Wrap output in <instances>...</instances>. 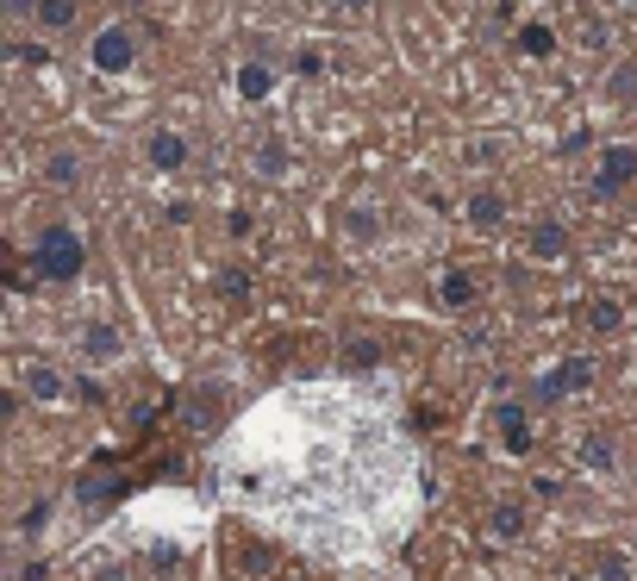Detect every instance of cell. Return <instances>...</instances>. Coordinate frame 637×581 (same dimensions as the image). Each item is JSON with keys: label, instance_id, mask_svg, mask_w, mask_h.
<instances>
[{"label": "cell", "instance_id": "obj_2", "mask_svg": "<svg viewBox=\"0 0 637 581\" xmlns=\"http://www.w3.org/2000/svg\"><path fill=\"white\" fill-rule=\"evenodd\" d=\"M594 382H600L594 357H562L557 369H543L538 382H531V401H538V407H557V401H569V394H587Z\"/></svg>", "mask_w": 637, "mask_h": 581}, {"label": "cell", "instance_id": "obj_10", "mask_svg": "<svg viewBox=\"0 0 637 581\" xmlns=\"http://www.w3.org/2000/svg\"><path fill=\"white\" fill-rule=\"evenodd\" d=\"M81 357H88V363H119V357H125V331H119L113 319H88V326H81Z\"/></svg>", "mask_w": 637, "mask_h": 581}, {"label": "cell", "instance_id": "obj_24", "mask_svg": "<svg viewBox=\"0 0 637 581\" xmlns=\"http://www.w3.org/2000/svg\"><path fill=\"white\" fill-rule=\"evenodd\" d=\"M44 519H51V501H39V506H32V513L20 519V538H39V531H44Z\"/></svg>", "mask_w": 637, "mask_h": 581}, {"label": "cell", "instance_id": "obj_15", "mask_svg": "<svg viewBox=\"0 0 637 581\" xmlns=\"http://www.w3.org/2000/svg\"><path fill=\"white\" fill-rule=\"evenodd\" d=\"M581 469H594V475H618V438H613V431H587V438H581Z\"/></svg>", "mask_w": 637, "mask_h": 581}, {"label": "cell", "instance_id": "obj_26", "mask_svg": "<svg viewBox=\"0 0 637 581\" xmlns=\"http://www.w3.org/2000/svg\"><path fill=\"white\" fill-rule=\"evenodd\" d=\"M618 7H637V0H618Z\"/></svg>", "mask_w": 637, "mask_h": 581}, {"label": "cell", "instance_id": "obj_9", "mask_svg": "<svg viewBox=\"0 0 637 581\" xmlns=\"http://www.w3.org/2000/svg\"><path fill=\"white\" fill-rule=\"evenodd\" d=\"M232 95L244 100V107H263V100L275 95V69H270L263 57H244V63L232 69Z\"/></svg>", "mask_w": 637, "mask_h": 581}, {"label": "cell", "instance_id": "obj_25", "mask_svg": "<svg viewBox=\"0 0 637 581\" xmlns=\"http://www.w3.org/2000/svg\"><path fill=\"white\" fill-rule=\"evenodd\" d=\"M7 13H13V20H32V13H39V0H7Z\"/></svg>", "mask_w": 637, "mask_h": 581}, {"label": "cell", "instance_id": "obj_23", "mask_svg": "<svg viewBox=\"0 0 637 581\" xmlns=\"http://www.w3.org/2000/svg\"><path fill=\"white\" fill-rule=\"evenodd\" d=\"M294 76H300V81H319V76H326V51H319V44L294 51Z\"/></svg>", "mask_w": 637, "mask_h": 581}, {"label": "cell", "instance_id": "obj_14", "mask_svg": "<svg viewBox=\"0 0 637 581\" xmlns=\"http://www.w3.org/2000/svg\"><path fill=\"white\" fill-rule=\"evenodd\" d=\"M338 226H344V238H350V244H356V251H369V244H382V213H375L369 200H356V207H344V219H338Z\"/></svg>", "mask_w": 637, "mask_h": 581}, {"label": "cell", "instance_id": "obj_1", "mask_svg": "<svg viewBox=\"0 0 637 581\" xmlns=\"http://www.w3.org/2000/svg\"><path fill=\"white\" fill-rule=\"evenodd\" d=\"M32 270H39L51 288L76 282V275L88 270V244H81V232L69 226V219H51V226L39 232V244H32Z\"/></svg>", "mask_w": 637, "mask_h": 581}, {"label": "cell", "instance_id": "obj_17", "mask_svg": "<svg viewBox=\"0 0 637 581\" xmlns=\"http://www.w3.org/2000/svg\"><path fill=\"white\" fill-rule=\"evenodd\" d=\"M438 300H444L450 313L475 307V275H469V270H444V275H438Z\"/></svg>", "mask_w": 637, "mask_h": 581}, {"label": "cell", "instance_id": "obj_13", "mask_svg": "<svg viewBox=\"0 0 637 581\" xmlns=\"http://www.w3.org/2000/svg\"><path fill=\"white\" fill-rule=\"evenodd\" d=\"M81 175H88V156L81 151H69V144H57V151L44 156V182H51V188H81Z\"/></svg>", "mask_w": 637, "mask_h": 581}, {"label": "cell", "instance_id": "obj_8", "mask_svg": "<svg viewBox=\"0 0 637 581\" xmlns=\"http://www.w3.org/2000/svg\"><path fill=\"white\" fill-rule=\"evenodd\" d=\"M20 387H25V401H44V407L69 401V375H63L57 363H25L20 369Z\"/></svg>", "mask_w": 637, "mask_h": 581}, {"label": "cell", "instance_id": "obj_21", "mask_svg": "<svg viewBox=\"0 0 637 581\" xmlns=\"http://www.w3.org/2000/svg\"><path fill=\"white\" fill-rule=\"evenodd\" d=\"M594 581H631V557H625V550H613V544H606V550H594Z\"/></svg>", "mask_w": 637, "mask_h": 581}, {"label": "cell", "instance_id": "obj_16", "mask_svg": "<svg viewBox=\"0 0 637 581\" xmlns=\"http://www.w3.org/2000/svg\"><path fill=\"white\" fill-rule=\"evenodd\" d=\"M251 169L263 175V182H282V175H288V144H282V138H256Z\"/></svg>", "mask_w": 637, "mask_h": 581}, {"label": "cell", "instance_id": "obj_18", "mask_svg": "<svg viewBox=\"0 0 637 581\" xmlns=\"http://www.w3.org/2000/svg\"><path fill=\"white\" fill-rule=\"evenodd\" d=\"M76 13H81L76 0H39V13H32V25L57 39V32H76Z\"/></svg>", "mask_w": 637, "mask_h": 581}, {"label": "cell", "instance_id": "obj_3", "mask_svg": "<svg viewBox=\"0 0 637 581\" xmlns=\"http://www.w3.org/2000/svg\"><path fill=\"white\" fill-rule=\"evenodd\" d=\"M88 69L95 76H132L138 69V32L132 25H100L88 39Z\"/></svg>", "mask_w": 637, "mask_h": 581}, {"label": "cell", "instance_id": "obj_12", "mask_svg": "<svg viewBox=\"0 0 637 581\" xmlns=\"http://www.w3.org/2000/svg\"><path fill=\"white\" fill-rule=\"evenodd\" d=\"M581 326L594 331V338H618V331H625V300H618V294H594V300L581 307Z\"/></svg>", "mask_w": 637, "mask_h": 581}, {"label": "cell", "instance_id": "obj_7", "mask_svg": "<svg viewBox=\"0 0 637 581\" xmlns=\"http://www.w3.org/2000/svg\"><path fill=\"white\" fill-rule=\"evenodd\" d=\"M506 213H513V207H506V194L494 188V182H482V188H469V200H463V219L475 226V232H501V226H506Z\"/></svg>", "mask_w": 637, "mask_h": 581}, {"label": "cell", "instance_id": "obj_19", "mask_svg": "<svg viewBox=\"0 0 637 581\" xmlns=\"http://www.w3.org/2000/svg\"><path fill=\"white\" fill-rule=\"evenodd\" d=\"M513 44H519L525 57H550V51H557V25H543V20H525L519 32H513Z\"/></svg>", "mask_w": 637, "mask_h": 581}, {"label": "cell", "instance_id": "obj_11", "mask_svg": "<svg viewBox=\"0 0 637 581\" xmlns=\"http://www.w3.org/2000/svg\"><path fill=\"white\" fill-rule=\"evenodd\" d=\"M525 256H538V263H562V256H569V226H562V219H538V226L525 232Z\"/></svg>", "mask_w": 637, "mask_h": 581}, {"label": "cell", "instance_id": "obj_6", "mask_svg": "<svg viewBox=\"0 0 637 581\" xmlns=\"http://www.w3.org/2000/svg\"><path fill=\"white\" fill-rule=\"evenodd\" d=\"M188 156H194L188 138L175 132V125H156V132L144 138V163H151L156 175H182V169H188Z\"/></svg>", "mask_w": 637, "mask_h": 581}, {"label": "cell", "instance_id": "obj_22", "mask_svg": "<svg viewBox=\"0 0 637 581\" xmlns=\"http://www.w3.org/2000/svg\"><path fill=\"white\" fill-rule=\"evenodd\" d=\"M344 369H382V338H350Z\"/></svg>", "mask_w": 637, "mask_h": 581}, {"label": "cell", "instance_id": "obj_20", "mask_svg": "<svg viewBox=\"0 0 637 581\" xmlns=\"http://www.w3.org/2000/svg\"><path fill=\"white\" fill-rule=\"evenodd\" d=\"M525 525H531V519H525V506L506 501V506H494V513H487V538L513 544V538H525Z\"/></svg>", "mask_w": 637, "mask_h": 581}, {"label": "cell", "instance_id": "obj_4", "mask_svg": "<svg viewBox=\"0 0 637 581\" xmlns=\"http://www.w3.org/2000/svg\"><path fill=\"white\" fill-rule=\"evenodd\" d=\"M487 426H494V438H501L506 457H531L538 450V426H531V407L525 401H494V413H487Z\"/></svg>", "mask_w": 637, "mask_h": 581}, {"label": "cell", "instance_id": "obj_5", "mask_svg": "<svg viewBox=\"0 0 637 581\" xmlns=\"http://www.w3.org/2000/svg\"><path fill=\"white\" fill-rule=\"evenodd\" d=\"M631 182H637V144H625V138L600 144V156H594V194H600V200L625 194Z\"/></svg>", "mask_w": 637, "mask_h": 581}]
</instances>
